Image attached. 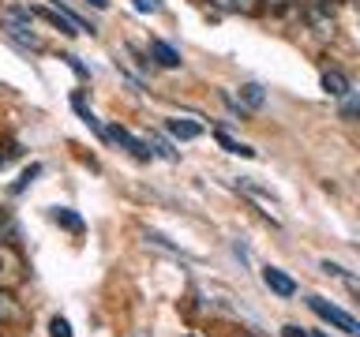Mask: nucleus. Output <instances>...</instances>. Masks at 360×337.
Returning a JSON list of instances; mask_svg holds the SVG:
<instances>
[{
  "label": "nucleus",
  "instance_id": "obj_22",
  "mask_svg": "<svg viewBox=\"0 0 360 337\" xmlns=\"http://www.w3.org/2000/svg\"><path fill=\"white\" fill-rule=\"evenodd\" d=\"M8 229H11V221H8V218H4V213H0V236H4V232H8Z\"/></svg>",
  "mask_w": 360,
  "mask_h": 337
},
{
  "label": "nucleus",
  "instance_id": "obj_18",
  "mask_svg": "<svg viewBox=\"0 0 360 337\" xmlns=\"http://www.w3.org/2000/svg\"><path fill=\"white\" fill-rule=\"evenodd\" d=\"M38 173H41V168H38V165H30V168H27V173H22V176L15 180V187H11V191H22V187H27V184H30V180H34V176H38Z\"/></svg>",
  "mask_w": 360,
  "mask_h": 337
},
{
  "label": "nucleus",
  "instance_id": "obj_7",
  "mask_svg": "<svg viewBox=\"0 0 360 337\" xmlns=\"http://www.w3.org/2000/svg\"><path fill=\"white\" fill-rule=\"evenodd\" d=\"M263 101H266V90L259 86V83H244L240 86V109H263Z\"/></svg>",
  "mask_w": 360,
  "mask_h": 337
},
{
  "label": "nucleus",
  "instance_id": "obj_16",
  "mask_svg": "<svg viewBox=\"0 0 360 337\" xmlns=\"http://www.w3.org/2000/svg\"><path fill=\"white\" fill-rule=\"evenodd\" d=\"M135 11H143V15H158L162 11V0H131Z\"/></svg>",
  "mask_w": 360,
  "mask_h": 337
},
{
  "label": "nucleus",
  "instance_id": "obj_11",
  "mask_svg": "<svg viewBox=\"0 0 360 337\" xmlns=\"http://www.w3.org/2000/svg\"><path fill=\"white\" fill-rule=\"evenodd\" d=\"M210 4L221 11H233V15H255L259 11V0H210Z\"/></svg>",
  "mask_w": 360,
  "mask_h": 337
},
{
  "label": "nucleus",
  "instance_id": "obj_8",
  "mask_svg": "<svg viewBox=\"0 0 360 337\" xmlns=\"http://www.w3.org/2000/svg\"><path fill=\"white\" fill-rule=\"evenodd\" d=\"M150 56H154V60L158 64H162V67H180V53L173 49V45H165V41H150Z\"/></svg>",
  "mask_w": 360,
  "mask_h": 337
},
{
  "label": "nucleus",
  "instance_id": "obj_21",
  "mask_svg": "<svg viewBox=\"0 0 360 337\" xmlns=\"http://www.w3.org/2000/svg\"><path fill=\"white\" fill-rule=\"evenodd\" d=\"M86 4H90V8H98V11H105V8H109V0H86Z\"/></svg>",
  "mask_w": 360,
  "mask_h": 337
},
{
  "label": "nucleus",
  "instance_id": "obj_9",
  "mask_svg": "<svg viewBox=\"0 0 360 337\" xmlns=\"http://www.w3.org/2000/svg\"><path fill=\"white\" fill-rule=\"evenodd\" d=\"M323 90H326L330 98H345L353 86H349V79H345L342 72H323Z\"/></svg>",
  "mask_w": 360,
  "mask_h": 337
},
{
  "label": "nucleus",
  "instance_id": "obj_1",
  "mask_svg": "<svg viewBox=\"0 0 360 337\" xmlns=\"http://www.w3.org/2000/svg\"><path fill=\"white\" fill-rule=\"evenodd\" d=\"M0 34L11 38L19 49H27V53H38L41 49V38L34 34L30 8H4V11H0Z\"/></svg>",
  "mask_w": 360,
  "mask_h": 337
},
{
  "label": "nucleus",
  "instance_id": "obj_20",
  "mask_svg": "<svg viewBox=\"0 0 360 337\" xmlns=\"http://www.w3.org/2000/svg\"><path fill=\"white\" fill-rule=\"evenodd\" d=\"M259 4H266L270 11H281V8H285V4H289V0H259Z\"/></svg>",
  "mask_w": 360,
  "mask_h": 337
},
{
  "label": "nucleus",
  "instance_id": "obj_3",
  "mask_svg": "<svg viewBox=\"0 0 360 337\" xmlns=\"http://www.w3.org/2000/svg\"><path fill=\"white\" fill-rule=\"evenodd\" d=\"M304 19H308V27L319 34V38H330L334 34V19H330V11L323 8V0H304Z\"/></svg>",
  "mask_w": 360,
  "mask_h": 337
},
{
  "label": "nucleus",
  "instance_id": "obj_2",
  "mask_svg": "<svg viewBox=\"0 0 360 337\" xmlns=\"http://www.w3.org/2000/svg\"><path fill=\"white\" fill-rule=\"evenodd\" d=\"M308 308L319 315L323 322H330V326H338V330H345L349 337H360V322H356L349 311L338 308V303H326L323 296H308Z\"/></svg>",
  "mask_w": 360,
  "mask_h": 337
},
{
  "label": "nucleus",
  "instance_id": "obj_14",
  "mask_svg": "<svg viewBox=\"0 0 360 337\" xmlns=\"http://www.w3.org/2000/svg\"><path fill=\"white\" fill-rule=\"evenodd\" d=\"M342 117H345V120H360V98L353 94V90L342 98Z\"/></svg>",
  "mask_w": 360,
  "mask_h": 337
},
{
  "label": "nucleus",
  "instance_id": "obj_19",
  "mask_svg": "<svg viewBox=\"0 0 360 337\" xmlns=\"http://www.w3.org/2000/svg\"><path fill=\"white\" fill-rule=\"evenodd\" d=\"M281 337H323V333H308L304 326H285V330H281Z\"/></svg>",
  "mask_w": 360,
  "mask_h": 337
},
{
  "label": "nucleus",
  "instance_id": "obj_5",
  "mask_svg": "<svg viewBox=\"0 0 360 337\" xmlns=\"http://www.w3.org/2000/svg\"><path fill=\"white\" fill-rule=\"evenodd\" d=\"M263 285L270 292H278V296H292V292H297V281L278 266H263Z\"/></svg>",
  "mask_w": 360,
  "mask_h": 337
},
{
  "label": "nucleus",
  "instance_id": "obj_13",
  "mask_svg": "<svg viewBox=\"0 0 360 337\" xmlns=\"http://www.w3.org/2000/svg\"><path fill=\"white\" fill-rule=\"evenodd\" d=\"M214 139H218V146L221 150H229V154H240V157H255V150L248 143H236V139H229L225 131H214Z\"/></svg>",
  "mask_w": 360,
  "mask_h": 337
},
{
  "label": "nucleus",
  "instance_id": "obj_10",
  "mask_svg": "<svg viewBox=\"0 0 360 337\" xmlns=\"http://www.w3.org/2000/svg\"><path fill=\"white\" fill-rule=\"evenodd\" d=\"M22 319V308H19V300L11 296L8 289H0V322H19Z\"/></svg>",
  "mask_w": 360,
  "mask_h": 337
},
{
  "label": "nucleus",
  "instance_id": "obj_15",
  "mask_svg": "<svg viewBox=\"0 0 360 337\" xmlns=\"http://www.w3.org/2000/svg\"><path fill=\"white\" fill-rule=\"evenodd\" d=\"M49 337H72V322H68V319H60V315H56V319L49 322Z\"/></svg>",
  "mask_w": 360,
  "mask_h": 337
},
{
  "label": "nucleus",
  "instance_id": "obj_12",
  "mask_svg": "<svg viewBox=\"0 0 360 337\" xmlns=\"http://www.w3.org/2000/svg\"><path fill=\"white\" fill-rule=\"evenodd\" d=\"M53 221L64 225V229H72V232H83V218H79V213H72L68 206H53Z\"/></svg>",
  "mask_w": 360,
  "mask_h": 337
},
{
  "label": "nucleus",
  "instance_id": "obj_6",
  "mask_svg": "<svg viewBox=\"0 0 360 337\" xmlns=\"http://www.w3.org/2000/svg\"><path fill=\"white\" fill-rule=\"evenodd\" d=\"M165 131L173 135V139H180V143H188V139H199V135H202V124H195V120H180V117H173V120H165Z\"/></svg>",
  "mask_w": 360,
  "mask_h": 337
},
{
  "label": "nucleus",
  "instance_id": "obj_4",
  "mask_svg": "<svg viewBox=\"0 0 360 337\" xmlns=\"http://www.w3.org/2000/svg\"><path fill=\"white\" fill-rule=\"evenodd\" d=\"M105 139H112V143H120L124 150H131L135 157H139V161H150V157H154V150H150V143L135 139L131 131H124V128H117V124H112V128H105Z\"/></svg>",
  "mask_w": 360,
  "mask_h": 337
},
{
  "label": "nucleus",
  "instance_id": "obj_17",
  "mask_svg": "<svg viewBox=\"0 0 360 337\" xmlns=\"http://www.w3.org/2000/svg\"><path fill=\"white\" fill-rule=\"evenodd\" d=\"M60 60H64L68 67H72V72H75L79 79H86V75H90V72H86V67H83V60H79V56H72V53H64V56H60Z\"/></svg>",
  "mask_w": 360,
  "mask_h": 337
},
{
  "label": "nucleus",
  "instance_id": "obj_23",
  "mask_svg": "<svg viewBox=\"0 0 360 337\" xmlns=\"http://www.w3.org/2000/svg\"><path fill=\"white\" fill-rule=\"evenodd\" d=\"M4 270H8V258H4V255H0V274H4Z\"/></svg>",
  "mask_w": 360,
  "mask_h": 337
}]
</instances>
